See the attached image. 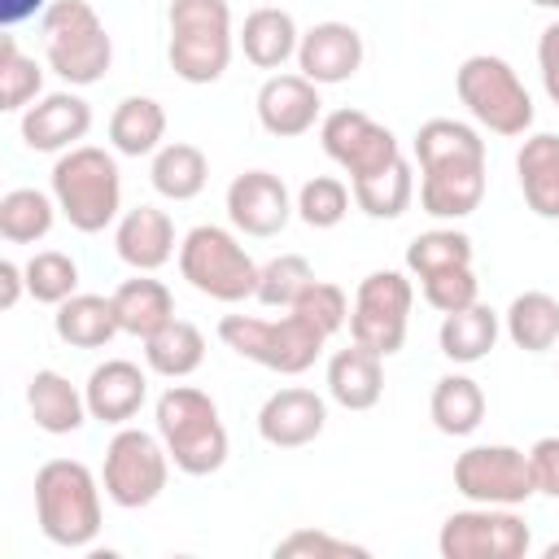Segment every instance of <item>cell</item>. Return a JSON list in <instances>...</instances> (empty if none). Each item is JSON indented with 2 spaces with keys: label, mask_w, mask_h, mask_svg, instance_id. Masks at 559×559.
Returning a JSON list of instances; mask_svg holds the SVG:
<instances>
[{
  "label": "cell",
  "mask_w": 559,
  "mask_h": 559,
  "mask_svg": "<svg viewBox=\"0 0 559 559\" xmlns=\"http://www.w3.org/2000/svg\"><path fill=\"white\" fill-rule=\"evenodd\" d=\"M48 192L57 197L61 218L83 236H96L122 218L118 157L96 148V144H74L66 153H57L52 175H48Z\"/></svg>",
  "instance_id": "1"
},
{
  "label": "cell",
  "mask_w": 559,
  "mask_h": 559,
  "mask_svg": "<svg viewBox=\"0 0 559 559\" xmlns=\"http://www.w3.org/2000/svg\"><path fill=\"white\" fill-rule=\"evenodd\" d=\"M100 476L79 459H48L35 472V524L52 546L83 550L100 533Z\"/></svg>",
  "instance_id": "2"
},
{
  "label": "cell",
  "mask_w": 559,
  "mask_h": 559,
  "mask_svg": "<svg viewBox=\"0 0 559 559\" xmlns=\"http://www.w3.org/2000/svg\"><path fill=\"white\" fill-rule=\"evenodd\" d=\"M153 424H157V437L166 441L170 463L183 476H210L227 463L231 441H227L218 406L205 389L170 384L153 406Z\"/></svg>",
  "instance_id": "3"
},
{
  "label": "cell",
  "mask_w": 559,
  "mask_h": 559,
  "mask_svg": "<svg viewBox=\"0 0 559 559\" xmlns=\"http://www.w3.org/2000/svg\"><path fill=\"white\" fill-rule=\"evenodd\" d=\"M166 22H170V44H166L170 70L197 87L218 83L236 48L231 4L227 0H170Z\"/></svg>",
  "instance_id": "4"
},
{
  "label": "cell",
  "mask_w": 559,
  "mask_h": 559,
  "mask_svg": "<svg viewBox=\"0 0 559 559\" xmlns=\"http://www.w3.org/2000/svg\"><path fill=\"white\" fill-rule=\"evenodd\" d=\"M44 61L70 87H92L114 66V39L87 0H52L39 13Z\"/></svg>",
  "instance_id": "5"
},
{
  "label": "cell",
  "mask_w": 559,
  "mask_h": 559,
  "mask_svg": "<svg viewBox=\"0 0 559 559\" xmlns=\"http://www.w3.org/2000/svg\"><path fill=\"white\" fill-rule=\"evenodd\" d=\"M218 341L266 367V371H280V376H301L314 367V358L323 354L328 345V332H319L306 314L297 310H284L280 319H258V314H223L218 319Z\"/></svg>",
  "instance_id": "6"
},
{
  "label": "cell",
  "mask_w": 559,
  "mask_h": 559,
  "mask_svg": "<svg viewBox=\"0 0 559 559\" xmlns=\"http://www.w3.org/2000/svg\"><path fill=\"white\" fill-rule=\"evenodd\" d=\"M258 262L249 258V249L240 245L236 231L218 227V223H197L183 240H179V275L214 301H245L258 293Z\"/></svg>",
  "instance_id": "7"
},
{
  "label": "cell",
  "mask_w": 559,
  "mask_h": 559,
  "mask_svg": "<svg viewBox=\"0 0 559 559\" xmlns=\"http://www.w3.org/2000/svg\"><path fill=\"white\" fill-rule=\"evenodd\" d=\"M454 92L467 114L493 135H528L533 127V96L511 70V61L493 52H476L454 70Z\"/></svg>",
  "instance_id": "8"
},
{
  "label": "cell",
  "mask_w": 559,
  "mask_h": 559,
  "mask_svg": "<svg viewBox=\"0 0 559 559\" xmlns=\"http://www.w3.org/2000/svg\"><path fill=\"white\" fill-rule=\"evenodd\" d=\"M170 454H166V441L157 432H144V428H131L122 424L109 445H105V463H100V485H105V498L122 511H140L148 502L162 498L166 480H170Z\"/></svg>",
  "instance_id": "9"
},
{
  "label": "cell",
  "mask_w": 559,
  "mask_h": 559,
  "mask_svg": "<svg viewBox=\"0 0 559 559\" xmlns=\"http://www.w3.org/2000/svg\"><path fill=\"white\" fill-rule=\"evenodd\" d=\"M411 306H415V288L402 271H371L349 306V341L367 345L380 358L397 354L411 328Z\"/></svg>",
  "instance_id": "10"
},
{
  "label": "cell",
  "mask_w": 559,
  "mask_h": 559,
  "mask_svg": "<svg viewBox=\"0 0 559 559\" xmlns=\"http://www.w3.org/2000/svg\"><path fill=\"white\" fill-rule=\"evenodd\" d=\"M533 546V533L515 507H480L445 515L437 533L441 559H524Z\"/></svg>",
  "instance_id": "11"
},
{
  "label": "cell",
  "mask_w": 559,
  "mask_h": 559,
  "mask_svg": "<svg viewBox=\"0 0 559 559\" xmlns=\"http://www.w3.org/2000/svg\"><path fill=\"white\" fill-rule=\"evenodd\" d=\"M454 489L480 507H520L537 493L528 454L515 445H467L454 459Z\"/></svg>",
  "instance_id": "12"
},
{
  "label": "cell",
  "mask_w": 559,
  "mask_h": 559,
  "mask_svg": "<svg viewBox=\"0 0 559 559\" xmlns=\"http://www.w3.org/2000/svg\"><path fill=\"white\" fill-rule=\"evenodd\" d=\"M319 144L349 175V183L362 179V175H376V170H384L389 162L402 157L397 135L362 109H332L319 122Z\"/></svg>",
  "instance_id": "13"
},
{
  "label": "cell",
  "mask_w": 559,
  "mask_h": 559,
  "mask_svg": "<svg viewBox=\"0 0 559 559\" xmlns=\"http://www.w3.org/2000/svg\"><path fill=\"white\" fill-rule=\"evenodd\" d=\"M485 153L437 157L419 166V205L432 218H467L485 201Z\"/></svg>",
  "instance_id": "14"
},
{
  "label": "cell",
  "mask_w": 559,
  "mask_h": 559,
  "mask_svg": "<svg viewBox=\"0 0 559 559\" xmlns=\"http://www.w3.org/2000/svg\"><path fill=\"white\" fill-rule=\"evenodd\" d=\"M293 210H297V201L288 197V183L271 170H245L227 183V223L240 236H253V240L280 236L288 227Z\"/></svg>",
  "instance_id": "15"
},
{
  "label": "cell",
  "mask_w": 559,
  "mask_h": 559,
  "mask_svg": "<svg viewBox=\"0 0 559 559\" xmlns=\"http://www.w3.org/2000/svg\"><path fill=\"white\" fill-rule=\"evenodd\" d=\"M17 131H22V144L35 153H66L87 140L92 105L79 92H44L35 105L22 109Z\"/></svg>",
  "instance_id": "16"
},
{
  "label": "cell",
  "mask_w": 559,
  "mask_h": 559,
  "mask_svg": "<svg viewBox=\"0 0 559 559\" xmlns=\"http://www.w3.org/2000/svg\"><path fill=\"white\" fill-rule=\"evenodd\" d=\"M253 109H258V122L266 135L297 140V135L314 131V122L323 114V96H319V83H310L301 70L297 74H271L258 87Z\"/></svg>",
  "instance_id": "17"
},
{
  "label": "cell",
  "mask_w": 559,
  "mask_h": 559,
  "mask_svg": "<svg viewBox=\"0 0 559 559\" xmlns=\"http://www.w3.org/2000/svg\"><path fill=\"white\" fill-rule=\"evenodd\" d=\"M362 57H367L362 35L349 22H314L310 31H301L297 44V70L319 87L349 83L362 70Z\"/></svg>",
  "instance_id": "18"
},
{
  "label": "cell",
  "mask_w": 559,
  "mask_h": 559,
  "mask_svg": "<svg viewBox=\"0 0 559 559\" xmlns=\"http://www.w3.org/2000/svg\"><path fill=\"white\" fill-rule=\"evenodd\" d=\"M328 428V402L314 389H275L258 411V437L275 450H301Z\"/></svg>",
  "instance_id": "19"
},
{
  "label": "cell",
  "mask_w": 559,
  "mask_h": 559,
  "mask_svg": "<svg viewBox=\"0 0 559 559\" xmlns=\"http://www.w3.org/2000/svg\"><path fill=\"white\" fill-rule=\"evenodd\" d=\"M83 397H87V415L92 419L122 428L148 402V376L135 362H127V358H105V362H96L87 371Z\"/></svg>",
  "instance_id": "20"
},
{
  "label": "cell",
  "mask_w": 559,
  "mask_h": 559,
  "mask_svg": "<svg viewBox=\"0 0 559 559\" xmlns=\"http://www.w3.org/2000/svg\"><path fill=\"white\" fill-rule=\"evenodd\" d=\"M114 249L131 271H162L175 258V218L157 205H135L114 227Z\"/></svg>",
  "instance_id": "21"
},
{
  "label": "cell",
  "mask_w": 559,
  "mask_h": 559,
  "mask_svg": "<svg viewBox=\"0 0 559 559\" xmlns=\"http://www.w3.org/2000/svg\"><path fill=\"white\" fill-rule=\"evenodd\" d=\"M26 411H31L35 428L48 432V437H70V432H79V428L92 419L83 389L70 384V380H66L61 371H52V367H44V371H35V376L26 380Z\"/></svg>",
  "instance_id": "22"
},
{
  "label": "cell",
  "mask_w": 559,
  "mask_h": 559,
  "mask_svg": "<svg viewBox=\"0 0 559 559\" xmlns=\"http://www.w3.org/2000/svg\"><path fill=\"white\" fill-rule=\"evenodd\" d=\"M384 393V358L367 345H345L328 358V397L345 411H371Z\"/></svg>",
  "instance_id": "23"
},
{
  "label": "cell",
  "mask_w": 559,
  "mask_h": 559,
  "mask_svg": "<svg viewBox=\"0 0 559 559\" xmlns=\"http://www.w3.org/2000/svg\"><path fill=\"white\" fill-rule=\"evenodd\" d=\"M236 44H240V52H245L249 66H258V70H284V61L297 57L301 31H297V22H293L288 9L262 4V9L245 13V26L236 31Z\"/></svg>",
  "instance_id": "24"
},
{
  "label": "cell",
  "mask_w": 559,
  "mask_h": 559,
  "mask_svg": "<svg viewBox=\"0 0 559 559\" xmlns=\"http://www.w3.org/2000/svg\"><path fill=\"white\" fill-rule=\"evenodd\" d=\"M515 175L528 210L537 218H559V135L555 131L524 135L515 153Z\"/></svg>",
  "instance_id": "25"
},
{
  "label": "cell",
  "mask_w": 559,
  "mask_h": 559,
  "mask_svg": "<svg viewBox=\"0 0 559 559\" xmlns=\"http://www.w3.org/2000/svg\"><path fill=\"white\" fill-rule=\"evenodd\" d=\"M109 297H114L118 328L127 336L148 341L157 328H166L175 319V297H170V288L162 280H153V271H135V280H122Z\"/></svg>",
  "instance_id": "26"
},
{
  "label": "cell",
  "mask_w": 559,
  "mask_h": 559,
  "mask_svg": "<svg viewBox=\"0 0 559 559\" xmlns=\"http://www.w3.org/2000/svg\"><path fill=\"white\" fill-rule=\"evenodd\" d=\"M52 332L61 345L70 349H105L122 328H118V314H114V297H100V293H74L57 306L52 314Z\"/></svg>",
  "instance_id": "27"
},
{
  "label": "cell",
  "mask_w": 559,
  "mask_h": 559,
  "mask_svg": "<svg viewBox=\"0 0 559 559\" xmlns=\"http://www.w3.org/2000/svg\"><path fill=\"white\" fill-rule=\"evenodd\" d=\"M166 144V109L153 96H122L109 114V148L122 157H153Z\"/></svg>",
  "instance_id": "28"
},
{
  "label": "cell",
  "mask_w": 559,
  "mask_h": 559,
  "mask_svg": "<svg viewBox=\"0 0 559 559\" xmlns=\"http://www.w3.org/2000/svg\"><path fill=\"white\" fill-rule=\"evenodd\" d=\"M498 332H502V314L485 301H472L454 314L441 319V332H437V345L450 362L459 367H472L480 358H489V349L498 345Z\"/></svg>",
  "instance_id": "29"
},
{
  "label": "cell",
  "mask_w": 559,
  "mask_h": 559,
  "mask_svg": "<svg viewBox=\"0 0 559 559\" xmlns=\"http://www.w3.org/2000/svg\"><path fill=\"white\" fill-rule=\"evenodd\" d=\"M428 415H432V428L437 432H445V437H472L485 424V389L472 376L450 371V376H441L432 384Z\"/></svg>",
  "instance_id": "30"
},
{
  "label": "cell",
  "mask_w": 559,
  "mask_h": 559,
  "mask_svg": "<svg viewBox=\"0 0 559 559\" xmlns=\"http://www.w3.org/2000/svg\"><path fill=\"white\" fill-rule=\"evenodd\" d=\"M148 183H153V192L166 197V201H192V197H201L205 183H210V162H205V153H201L197 144L170 140V144H162V148L153 153Z\"/></svg>",
  "instance_id": "31"
},
{
  "label": "cell",
  "mask_w": 559,
  "mask_h": 559,
  "mask_svg": "<svg viewBox=\"0 0 559 559\" xmlns=\"http://www.w3.org/2000/svg\"><path fill=\"white\" fill-rule=\"evenodd\" d=\"M502 328L511 336L515 349L524 354H546L559 345V297L542 293V288H528L520 297H511L507 314H502Z\"/></svg>",
  "instance_id": "32"
},
{
  "label": "cell",
  "mask_w": 559,
  "mask_h": 559,
  "mask_svg": "<svg viewBox=\"0 0 559 559\" xmlns=\"http://www.w3.org/2000/svg\"><path fill=\"white\" fill-rule=\"evenodd\" d=\"M144 362L166 380H183L205 362V332L188 319H170L144 341Z\"/></svg>",
  "instance_id": "33"
},
{
  "label": "cell",
  "mask_w": 559,
  "mask_h": 559,
  "mask_svg": "<svg viewBox=\"0 0 559 559\" xmlns=\"http://www.w3.org/2000/svg\"><path fill=\"white\" fill-rule=\"evenodd\" d=\"M349 192H354V205L367 218H402L411 210V201H415V170H411L406 157H397L384 170L354 179Z\"/></svg>",
  "instance_id": "34"
},
{
  "label": "cell",
  "mask_w": 559,
  "mask_h": 559,
  "mask_svg": "<svg viewBox=\"0 0 559 559\" xmlns=\"http://www.w3.org/2000/svg\"><path fill=\"white\" fill-rule=\"evenodd\" d=\"M57 197L39 188H9L0 197V236L9 245H35L52 231L57 223Z\"/></svg>",
  "instance_id": "35"
},
{
  "label": "cell",
  "mask_w": 559,
  "mask_h": 559,
  "mask_svg": "<svg viewBox=\"0 0 559 559\" xmlns=\"http://www.w3.org/2000/svg\"><path fill=\"white\" fill-rule=\"evenodd\" d=\"M39 96H44V70L35 66V57H26L17 48V35L4 31L0 35V109L22 114Z\"/></svg>",
  "instance_id": "36"
},
{
  "label": "cell",
  "mask_w": 559,
  "mask_h": 559,
  "mask_svg": "<svg viewBox=\"0 0 559 559\" xmlns=\"http://www.w3.org/2000/svg\"><path fill=\"white\" fill-rule=\"evenodd\" d=\"M450 266H472V236L459 227H432L419 231L406 245V271L415 280L432 275V271H450Z\"/></svg>",
  "instance_id": "37"
},
{
  "label": "cell",
  "mask_w": 559,
  "mask_h": 559,
  "mask_svg": "<svg viewBox=\"0 0 559 559\" xmlns=\"http://www.w3.org/2000/svg\"><path fill=\"white\" fill-rule=\"evenodd\" d=\"M310 284H314V266L301 253H280L258 271V293L253 297L266 310H293Z\"/></svg>",
  "instance_id": "38"
},
{
  "label": "cell",
  "mask_w": 559,
  "mask_h": 559,
  "mask_svg": "<svg viewBox=\"0 0 559 559\" xmlns=\"http://www.w3.org/2000/svg\"><path fill=\"white\" fill-rule=\"evenodd\" d=\"M22 266H26V293L44 306H61L66 297L79 293V262L61 249H39Z\"/></svg>",
  "instance_id": "39"
},
{
  "label": "cell",
  "mask_w": 559,
  "mask_h": 559,
  "mask_svg": "<svg viewBox=\"0 0 559 559\" xmlns=\"http://www.w3.org/2000/svg\"><path fill=\"white\" fill-rule=\"evenodd\" d=\"M349 201H354V192H349L345 179H336V175H314V179H306L301 192H297V218H301L306 227H314V231H328V227H336V223L349 214Z\"/></svg>",
  "instance_id": "40"
},
{
  "label": "cell",
  "mask_w": 559,
  "mask_h": 559,
  "mask_svg": "<svg viewBox=\"0 0 559 559\" xmlns=\"http://www.w3.org/2000/svg\"><path fill=\"white\" fill-rule=\"evenodd\" d=\"M367 555H371L367 546L323 528H293L288 537L275 542V559H367Z\"/></svg>",
  "instance_id": "41"
},
{
  "label": "cell",
  "mask_w": 559,
  "mask_h": 559,
  "mask_svg": "<svg viewBox=\"0 0 559 559\" xmlns=\"http://www.w3.org/2000/svg\"><path fill=\"white\" fill-rule=\"evenodd\" d=\"M419 288H424V301H428L432 310H441V314H454V310H463V306L480 301V280H476V271H472V266L432 271V275H424V280H419Z\"/></svg>",
  "instance_id": "42"
},
{
  "label": "cell",
  "mask_w": 559,
  "mask_h": 559,
  "mask_svg": "<svg viewBox=\"0 0 559 559\" xmlns=\"http://www.w3.org/2000/svg\"><path fill=\"white\" fill-rule=\"evenodd\" d=\"M297 314H306L319 332H341L345 323H349V297H345V288L341 284H332V280H314L306 293H301V301L293 306Z\"/></svg>",
  "instance_id": "43"
},
{
  "label": "cell",
  "mask_w": 559,
  "mask_h": 559,
  "mask_svg": "<svg viewBox=\"0 0 559 559\" xmlns=\"http://www.w3.org/2000/svg\"><path fill=\"white\" fill-rule=\"evenodd\" d=\"M528 472L537 493L559 498V437H542L528 445Z\"/></svg>",
  "instance_id": "44"
},
{
  "label": "cell",
  "mask_w": 559,
  "mask_h": 559,
  "mask_svg": "<svg viewBox=\"0 0 559 559\" xmlns=\"http://www.w3.org/2000/svg\"><path fill=\"white\" fill-rule=\"evenodd\" d=\"M537 70H542L546 96L559 105V22H550V26L537 35Z\"/></svg>",
  "instance_id": "45"
},
{
  "label": "cell",
  "mask_w": 559,
  "mask_h": 559,
  "mask_svg": "<svg viewBox=\"0 0 559 559\" xmlns=\"http://www.w3.org/2000/svg\"><path fill=\"white\" fill-rule=\"evenodd\" d=\"M26 293V266H17L13 258H0V310H13Z\"/></svg>",
  "instance_id": "46"
},
{
  "label": "cell",
  "mask_w": 559,
  "mask_h": 559,
  "mask_svg": "<svg viewBox=\"0 0 559 559\" xmlns=\"http://www.w3.org/2000/svg\"><path fill=\"white\" fill-rule=\"evenodd\" d=\"M52 0H0V22L13 31L17 22H26V17H35V13H44Z\"/></svg>",
  "instance_id": "47"
},
{
  "label": "cell",
  "mask_w": 559,
  "mask_h": 559,
  "mask_svg": "<svg viewBox=\"0 0 559 559\" xmlns=\"http://www.w3.org/2000/svg\"><path fill=\"white\" fill-rule=\"evenodd\" d=\"M542 555H546V559H559V542H550V546H546Z\"/></svg>",
  "instance_id": "48"
},
{
  "label": "cell",
  "mask_w": 559,
  "mask_h": 559,
  "mask_svg": "<svg viewBox=\"0 0 559 559\" xmlns=\"http://www.w3.org/2000/svg\"><path fill=\"white\" fill-rule=\"evenodd\" d=\"M537 9H559V0H533Z\"/></svg>",
  "instance_id": "49"
}]
</instances>
